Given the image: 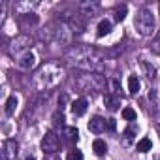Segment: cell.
<instances>
[{
  "mask_svg": "<svg viewBox=\"0 0 160 160\" xmlns=\"http://www.w3.org/2000/svg\"><path fill=\"white\" fill-rule=\"evenodd\" d=\"M40 147H42V151H43V154H47V156H51V154H57V151L60 149V138L53 132V130H49V132H45V136L42 138V143H40Z\"/></svg>",
  "mask_w": 160,
  "mask_h": 160,
  "instance_id": "cell-6",
  "label": "cell"
},
{
  "mask_svg": "<svg viewBox=\"0 0 160 160\" xmlns=\"http://www.w3.org/2000/svg\"><path fill=\"white\" fill-rule=\"evenodd\" d=\"M100 12V4L98 2H81L79 4V13H81L83 17H96Z\"/></svg>",
  "mask_w": 160,
  "mask_h": 160,
  "instance_id": "cell-9",
  "label": "cell"
},
{
  "mask_svg": "<svg viewBox=\"0 0 160 160\" xmlns=\"http://www.w3.org/2000/svg\"><path fill=\"white\" fill-rule=\"evenodd\" d=\"M126 12H128V8L122 4V6H119L117 10H115V21H122L124 17H126Z\"/></svg>",
  "mask_w": 160,
  "mask_h": 160,
  "instance_id": "cell-22",
  "label": "cell"
},
{
  "mask_svg": "<svg viewBox=\"0 0 160 160\" xmlns=\"http://www.w3.org/2000/svg\"><path fill=\"white\" fill-rule=\"evenodd\" d=\"M66 25L75 34H81L85 30V21L81 19V15H70V17H66Z\"/></svg>",
  "mask_w": 160,
  "mask_h": 160,
  "instance_id": "cell-10",
  "label": "cell"
},
{
  "mask_svg": "<svg viewBox=\"0 0 160 160\" xmlns=\"http://www.w3.org/2000/svg\"><path fill=\"white\" fill-rule=\"evenodd\" d=\"M60 79H62V68L58 64H55V62H49V64L42 66L36 72V75H34V85L40 91H49V89H53L60 81Z\"/></svg>",
  "mask_w": 160,
  "mask_h": 160,
  "instance_id": "cell-2",
  "label": "cell"
},
{
  "mask_svg": "<svg viewBox=\"0 0 160 160\" xmlns=\"http://www.w3.org/2000/svg\"><path fill=\"white\" fill-rule=\"evenodd\" d=\"M17 68L19 70H23V72H30L36 64H38V57H36V53L34 51H28V53H25V55H21L19 58H17Z\"/></svg>",
  "mask_w": 160,
  "mask_h": 160,
  "instance_id": "cell-8",
  "label": "cell"
},
{
  "mask_svg": "<svg viewBox=\"0 0 160 160\" xmlns=\"http://www.w3.org/2000/svg\"><path fill=\"white\" fill-rule=\"evenodd\" d=\"M121 115H122V119L124 121H136V109H132V108H124L122 111H121Z\"/></svg>",
  "mask_w": 160,
  "mask_h": 160,
  "instance_id": "cell-21",
  "label": "cell"
},
{
  "mask_svg": "<svg viewBox=\"0 0 160 160\" xmlns=\"http://www.w3.org/2000/svg\"><path fill=\"white\" fill-rule=\"evenodd\" d=\"M104 104H106V108H108V109L115 111V109H119V106H121V98H119L117 94H106Z\"/></svg>",
  "mask_w": 160,
  "mask_h": 160,
  "instance_id": "cell-13",
  "label": "cell"
},
{
  "mask_svg": "<svg viewBox=\"0 0 160 160\" xmlns=\"http://www.w3.org/2000/svg\"><path fill=\"white\" fill-rule=\"evenodd\" d=\"M17 104H19L17 96H10V98L6 100V104H4V113H6L8 117H12V115L15 113V109H17Z\"/></svg>",
  "mask_w": 160,
  "mask_h": 160,
  "instance_id": "cell-14",
  "label": "cell"
},
{
  "mask_svg": "<svg viewBox=\"0 0 160 160\" xmlns=\"http://www.w3.org/2000/svg\"><path fill=\"white\" fill-rule=\"evenodd\" d=\"M47 160H57V156H55V154H51V158H47Z\"/></svg>",
  "mask_w": 160,
  "mask_h": 160,
  "instance_id": "cell-26",
  "label": "cell"
},
{
  "mask_svg": "<svg viewBox=\"0 0 160 160\" xmlns=\"http://www.w3.org/2000/svg\"><path fill=\"white\" fill-rule=\"evenodd\" d=\"M134 27H136V30H138L143 38L151 36V34L154 32V27H156L152 12H151L149 8H141V10L138 12L136 19H134Z\"/></svg>",
  "mask_w": 160,
  "mask_h": 160,
  "instance_id": "cell-4",
  "label": "cell"
},
{
  "mask_svg": "<svg viewBox=\"0 0 160 160\" xmlns=\"http://www.w3.org/2000/svg\"><path fill=\"white\" fill-rule=\"evenodd\" d=\"M158 134H160V128H158Z\"/></svg>",
  "mask_w": 160,
  "mask_h": 160,
  "instance_id": "cell-28",
  "label": "cell"
},
{
  "mask_svg": "<svg viewBox=\"0 0 160 160\" xmlns=\"http://www.w3.org/2000/svg\"><path fill=\"white\" fill-rule=\"evenodd\" d=\"M108 130H115V119H108Z\"/></svg>",
  "mask_w": 160,
  "mask_h": 160,
  "instance_id": "cell-25",
  "label": "cell"
},
{
  "mask_svg": "<svg viewBox=\"0 0 160 160\" xmlns=\"http://www.w3.org/2000/svg\"><path fill=\"white\" fill-rule=\"evenodd\" d=\"M106 128H108V119H102L100 115H94V117L89 121V130H91L92 134H102Z\"/></svg>",
  "mask_w": 160,
  "mask_h": 160,
  "instance_id": "cell-11",
  "label": "cell"
},
{
  "mask_svg": "<svg viewBox=\"0 0 160 160\" xmlns=\"http://www.w3.org/2000/svg\"><path fill=\"white\" fill-rule=\"evenodd\" d=\"M111 32V21L109 19H102L100 23H98V32H96V36L98 38H104V36H108Z\"/></svg>",
  "mask_w": 160,
  "mask_h": 160,
  "instance_id": "cell-15",
  "label": "cell"
},
{
  "mask_svg": "<svg viewBox=\"0 0 160 160\" xmlns=\"http://www.w3.org/2000/svg\"><path fill=\"white\" fill-rule=\"evenodd\" d=\"M87 106H89V102H87L85 98H79V100L72 102V113H73L75 117H81V115L87 111Z\"/></svg>",
  "mask_w": 160,
  "mask_h": 160,
  "instance_id": "cell-12",
  "label": "cell"
},
{
  "mask_svg": "<svg viewBox=\"0 0 160 160\" xmlns=\"http://www.w3.org/2000/svg\"><path fill=\"white\" fill-rule=\"evenodd\" d=\"M75 87L81 92H104L108 91V79L96 72H83L73 79Z\"/></svg>",
  "mask_w": 160,
  "mask_h": 160,
  "instance_id": "cell-3",
  "label": "cell"
},
{
  "mask_svg": "<svg viewBox=\"0 0 160 160\" xmlns=\"http://www.w3.org/2000/svg\"><path fill=\"white\" fill-rule=\"evenodd\" d=\"M66 160H83V152H81V151H77V149H73V151L68 152Z\"/></svg>",
  "mask_w": 160,
  "mask_h": 160,
  "instance_id": "cell-23",
  "label": "cell"
},
{
  "mask_svg": "<svg viewBox=\"0 0 160 160\" xmlns=\"http://www.w3.org/2000/svg\"><path fill=\"white\" fill-rule=\"evenodd\" d=\"M134 134H136V128H134V126H130L128 130H124V143H126V145H128V141L134 138Z\"/></svg>",
  "mask_w": 160,
  "mask_h": 160,
  "instance_id": "cell-24",
  "label": "cell"
},
{
  "mask_svg": "<svg viewBox=\"0 0 160 160\" xmlns=\"http://www.w3.org/2000/svg\"><path fill=\"white\" fill-rule=\"evenodd\" d=\"M138 91H139V79H138V75H130L128 77V92L136 94Z\"/></svg>",
  "mask_w": 160,
  "mask_h": 160,
  "instance_id": "cell-19",
  "label": "cell"
},
{
  "mask_svg": "<svg viewBox=\"0 0 160 160\" xmlns=\"http://www.w3.org/2000/svg\"><path fill=\"white\" fill-rule=\"evenodd\" d=\"M151 147H152V141L149 138H143L136 143V151H139V152H147V151H151Z\"/></svg>",
  "mask_w": 160,
  "mask_h": 160,
  "instance_id": "cell-17",
  "label": "cell"
},
{
  "mask_svg": "<svg viewBox=\"0 0 160 160\" xmlns=\"http://www.w3.org/2000/svg\"><path fill=\"white\" fill-rule=\"evenodd\" d=\"M66 60L83 70V72H96V73H102V70L106 68V58L100 51H96L94 47H89V45H73L66 51Z\"/></svg>",
  "mask_w": 160,
  "mask_h": 160,
  "instance_id": "cell-1",
  "label": "cell"
},
{
  "mask_svg": "<svg viewBox=\"0 0 160 160\" xmlns=\"http://www.w3.org/2000/svg\"><path fill=\"white\" fill-rule=\"evenodd\" d=\"M141 66H143V70H145V73H147V77L152 79L156 77V68H154V64H149V62H141Z\"/></svg>",
  "mask_w": 160,
  "mask_h": 160,
  "instance_id": "cell-20",
  "label": "cell"
},
{
  "mask_svg": "<svg viewBox=\"0 0 160 160\" xmlns=\"http://www.w3.org/2000/svg\"><path fill=\"white\" fill-rule=\"evenodd\" d=\"M92 149H94V152H96L98 156H102V154H106V152H108V145H106V141H104V139H94Z\"/></svg>",
  "mask_w": 160,
  "mask_h": 160,
  "instance_id": "cell-18",
  "label": "cell"
},
{
  "mask_svg": "<svg viewBox=\"0 0 160 160\" xmlns=\"http://www.w3.org/2000/svg\"><path fill=\"white\" fill-rule=\"evenodd\" d=\"M32 43H34V40H32L28 34H21V36L13 38V40L10 42L8 51H10V55H13V57H15V55H17V57H21V55H25V53H28V51H30Z\"/></svg>",
  "mask_w": 160,
  "mask_h": 160,
  "instance_id": "cell-5",
  "label": "cell"
},
{
  "mask_svg": "<svg viewBox=\"0 0 160 160\" xmlns=\"http://www.w3.org/2000/svg\"><path fill=\"white\" fill-rule=\"evenodd\" d=\"M62 134L66 136V139H68L70 143H73V141H77V138H79V130H77L75 126H64V130H62Z\"/></svg>",
  "mask_w": 160,
  "mask_h": 160,
  "instance_id": "cell-16",
  "label": "cell"
},
{
  "mask_svg": "<svg viewBox=\"0 0 160 160\" xmlns=\"http://www.w3.org/2000/svg\"><path fill=\"white\" fill-rule=\"evenodd\" d=\"M25 160H36V158H34V156H27Z\"/></svg>",
  "mask_w": 160,
  "mask_h": 160,
  "instance_id": "cell-27",
  "label": "cell"
},
{
  "mask_svg": "<svg viewBox=\"0 0 160 160\" xmlns=\"http://www.w3.org/2000/svg\"><path fill=\"white\" fill-rule=\"evenodd\" d=\"M17 149H19V143H17L15 139H4V141H2V147H0L2 160H15Z\"/></svg>",
  "mask_w": 160,
  "mask_h": 160,
  "instance_id": "cell-7",
  "label": "cell"
}]
</instances>
